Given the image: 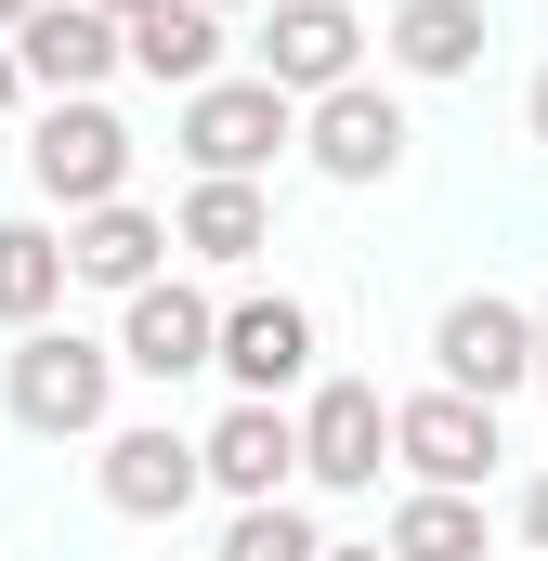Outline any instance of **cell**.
<instances>
[{
	"label": "cell",
	"instance_id": "cell-1",
	"mask_svg": "<svg viewBox=\"0 0 548 561\" xmlns=\"http://www.w3.org/2000/svg\"><path fill=\"white\" fill-rule=\"evenodd\" d=\"M0 405H13V431H39V444H79V431H105V405H118V353L79 340V327H13Z\"/></svg>",
	"mask_w": 548,
	"mask_h": 561
},
{
	"label": "cell",
	"instance_id": "cell-2",
	"mask_svg": "<svg viewBox=\"0 0 548 561\" xmlns=\"http://www.w3.org/2000/svg\"><path fill=\"white\" fill-rule=\"evenodd\" d=\"M26 183H39L66 222L105 209V196H132V131H118V105H105V92H53L39 131H26Z\"/></svg>",
	"mask_w": 548,
	"mask_h": 561
},
{
	"label": "cell",
	"instance_id": "cell-3",
	"mask_svg": "<svg viewBox=\"0 0 548 561\" xmlns=\"http://www.w3.org/2000/svg\"><path fill=\"white\" fill-rule=\"evenodd\" d=\"M287 144H300V105H287L274 79H209V92H183V157H196V183H262Z\"/></svg>",
	"mask_w": 548,
	"mask_h": 561
},
{
	"label": "cell",
	"instance_id": "cell-4",
	"mask_svg": "<svg viewBox=\"0 0 548 561\" xmlns=\"http://www.w3.org/2000/svg\"><path fill=\"white\" fill-rule=\"evenodd\" d=\"M431 366H444V392L510 405V392H536V313H523V300H496V287H470V300H444V313H431Z\"/></svg>",
	"mask_w": 548,
	"mask_h": 561
},
{
	"label": "cell",
	"instance_id": "cell-5",
	"mask_svg": "<svg viewBox=\"0 0 548 561\" xmlns=\"http://www.w3.org/2000/svg\"><path fill=\"white\" fill-rule=\"evenodd\" d=\"M209 366L236 379V405H274V392H300V379H313V300H287V287H249V300H222V327H209Z\"/></svg>",
	"mask_w": 548,
	"mask_h": 561
},
{
	"label": "cell",
	"instance_id": "cell-6",
	"mask_svg": "<svg viewBox=\"0 0 548 561\" xmlns=\"http://www.w3.org/2000/svg\"><path fill=\"white\" fill-rule=\"evenodd\" d=\"M496 457H510V431H496V405H470V392L392 405V470H418V496H483Z\"/></svg>",
	"mask_w": 548,
	"mask_h": 561
},
{
	"label": "cell",
	"instance_id": "cell-7",
	"mask_svg": "<svg viewBox=\"0 0 548 561\" xmlns=\"http://www.w3.org/2000/svg\"><path fill=\"white\" fill-rule=\"evenodd\" d=\"M379 470H392V405H379V379H313V405H300V483L366 496Z\"/></svg>",
	"mask_w": 548,
	"mask_h": 561
},
{
	"label": "cell",
	"instance_id": "cell-8",
	"mask_svg": "<svg viewBox=\"0 0 548 561\" xmlns=\"http://www.w3.org/2000/svg\"><path fill=\"white\" fill-rule=\"evenodd\" d=\"M300 157H313L327 183H392V170H406V105H392L379 79H340V92L300 105Z\"/></svg>",
	"mask_w": 548,
	"mask_h": 561
},
{
	"label": "cell",
	"instance_id": "cell-9",
	"mask_svg": "<svg viewBox=\"0 0 548 561\" xmlns=\"http://www.w3.org/2000/svg\"><path fill=\"white\" fill-rule=\"evenodd\" d=\"M249 79H274L287 105H313V92L366 79V26H353V0H274V26H262V66H249Z\"/></svg>",
	"mask_w": 548,
	"mask_h": 561
},
{
	"label": "cell",
	"instance_id": "cell-10",
	"mask_svg": "<svg viewBox=\"0 0 548 561\" xmlns=\"http://www.w3.org/2000/svg\"><path fill=\"white\" fill-rule=\"evenodd\" d=\"M209 327H222V300H209V287L157 275V287H132V313H118V340H105V353H118L132 379L170 392V379H196V366H209Z\"/></svg>",
	"mask_w": 548,
	"mask_h": 561
},
{
	"label": "cell",
	"instance_id": "cell-11",
	"mask_svg": "<svg viewBox=\"0 0 548 561\" xmlns=\"http://www.w3.org/2000/svg\"><path fill=\"white\" fill-rule=\"evenodd\" d=\"M105 510L118 523H183L196 510V431H170V419H132V431H105Z\"/></svg>",
	"mask_w": 548,
	"mask_h": 561
},
{
	"label": "cell",
	"instance_id": "cell-12",
	"mask_svg": "<svg viewBox=\"0 0 548 561\" xmlns=\"http://www.w3.org/2000/svg\"><path fill=\"white\" fill-rule=\"evenodd\" d=\"M196 483H222L236 510H262L300 483V419L287 405H222V419L196 431Z\"/></svg>",
	"mask_w": 548,
	"mask_h": 561
},
{
	"label": "cell",
	"instance_id": "cell-13",
	"mask_svg": "<svg viewBox=\"0 0 548 561\" xmlns=\"http://www.w3.org/2000/svg\"><path fill=\"white\" fill-rule=\"evenodd\" d=\"M13 79H39V92H105V79H118V26H105L92 0H39V13L13 26Z\"/></svg>",
	"mask_w": 548,
	"mask_h": 561
},
{
	"label": "cell",
	"instance_id": "cell-14",
	"mask_svg": "<svg viewBox=\"0 0 548 561\" xmlns=\"http://www.w3.org/2000/svg\"><path fill=\"white\" fill-rule=\"evenodd\" d=\"M118 66H144L157 92H209L222 79V13L209 0H144L132 26H118Z\"/></svg>",
	"mask_w": 548,
	"mask_h": 561
},
{
	"label": "cell",
	"instance_id": "cell-15",
	"mask_svg": "<svg viewBox=\"0 0 548 561\" xmlns=\"http://www.w3.org/2000/svg\"><path fill=\"white\" fill-rule=\"evenodd\" d=\"M157 249H170V222L157 209H132V196H105V209H79L66 222V287H157Z\"/></svg>",
	"mask_w": 548,
	"mask_h": 561
},
{
	"label": "cell",
	"instance_id": "cell-16",
	"mask_svg": "<svg viewBox=\"0 0 548 561\" xmlns=\"http://www.w3.org/2000/svg\"><path fill=\"white\" fill-rule=\"evenodd\" d=\"M483 0H392V26H379V53L406 66V79H470L483 66Z\"/></svg>",
	"mask_w": 548,
	"mask_h": 561
},
{
	"label": "cell",
	"instance_id": "cell-17",
	"mask_svg": "<svg viewBox=\"0 0 548 561\" xmlns=\"http://www.w3.org/2000/svg\"><path fill=\"white\" fill-rule=\"evenodd\" d=\"M170 249H196V262H262L274 249V209H262V183H196L183 196V222H170Z\"/></svg>",
	"mask_w": 548,
	"mask_h": 561
},
{
	"label": "cell",
	"instance_id": "cell-18",
	"mask_svg": "<svg viewBox=\"0 0 548 561\" xmlns=\"http://www.w3.org/2000/svg\"><path fill=\"white\" fill-rule=\"evenodd\" d=\"M53 300H66V236L0 222V327H53Z\"/></svg>",
	"mask_w": 548,
	"mask_h": 561
},
{
	"label": "cell",
	"instance_id": "cell-19",
	"mask_svg": "<svg viewBox=\"0 0 548 561\" xmlns=\"http://www.w3.org/2000/svg\"><path fill=\"white\" fill-rule=\"evenodd\" d=\"M379 549L392 561H483V496H406Z\"/></svg>",
	"mask_w": 548,
	"mask_h": 561
},
{
	"label": "cell",
	"instance_id": "cell-20",
	"mask_svg": "<svg viewBox=\"0 0 548 561\" xmlns=\"http://www.w3.org/2000/svg\"><path fill=\"white\" fill-rule=\"evenodd\" d=\"M327 536H313V510H287V496H262V510H236L222 523V561H313Z\"/></svg>",
	"mask_w": 548,
	"mask_h": 561
},
{
	"label": "cell",
	"instance_id": "cell-21",
	"mask_svg": "<svg viewBox=\"0 0 548 561\" xmlns=\"http://www.w3.org/2000/svg\"><path fill=\"white\" fill-rule=\"evenodd\" d=\"M523 549L548 561V470H536V483H523Z\"/></svg>",
	"mask_w": 548,
	"mask_h": 561
},
{
	"label": "cell",
	"instance_id": "cell-22",
	"mask_svg": "<svg viewBox=\"0 0 548 561\" xmlns=\"http://www.w3.org/2000/svg\"><path fill=\"white\" fill-rule=\"evenodd\" d=\"M523 118H536V144H548V66H536V92H523Z\"/></svg>",
	"mask_w": 548,
	"mask_h": 561
},
{
	"label": "cell",
	"instance_id": "cell-23",
	"mask_svg": "<svg viewBox=\"0 0 548 561\" xmlns=\"http://www.w3.org/2000/svg\"><path fill=\"white\" fill-rule=\"evenodd\" d=\"M13 92H26V79H13V39H0V118H13Z\"/></svg>",
	"mask_w": 548,
	"mask_h": 561
},
{
	"label": "cell",
	"instance_id": "cell-24",
	"mask_svg": "<svg viewBox=\"0 0 548 561\" xmlns=\"http://www.w3.org/2000/svg\"><path fill=\"white\" fill-rule=\"evenodd\" d=\"M26 13H39V0H0V39H13V26H26Z\"/></svg>",
	"mask_w": 548,
	"mask_h": 561
},
{
	"label": "cell",
	"instance_id": "cell-25",
	"mask_svg": "<svg viewBox=\"0 0 548 561\" xmlns=\"http://www.w3.org/2000/svg\"><path fill=\"white\" fill-rule=\"evenodd\" d=\"M92 13H105V26H132V13H144V0H92Z\"/></svg>",
	"mask_w": 548,
	"mask_h": 561
},
{
	"label": "cell",
	"instance_id": "cell-26",
	"mask_svg": "<svg viewBox=\"0 0 548 561\" xmlns=\"http://www.w3.org/2000/svg\"><path fill=\"white\" fill-rule=\"evenodd\" d=\"M313 561H392V549H313Z\"/></svg>",
	"mask_w": 548,
	"mask_h": 561
},
{
	"label": "cell",
	"instance_id": "cell-27",
	"mask_svg": "<svg viewBox=\"0 0 548 561\" xmlns=\"http://www.w3.org/2000/svg\"><path fill=\"white\" fill-rule=\"evenodd\" d=\"M536 392H548V313H536Z\"/></svg>",
	"mask_w": 548,
	"mask_h": 561
},
{
	"label": "cell",
	"instance_id": "cell-28",
	"mask_svg": "<svg viewBox=\"0 0 548 561\" xmlns=\"http://www.w3.org/2000/svg\"><path fill=\"white\" fill-rule=\"evenodd\" d=\"M209 13H236V0H209Z\"/></svg>",
	"mask_w": 548,
	"mask_h": 561
}]
</instances>
